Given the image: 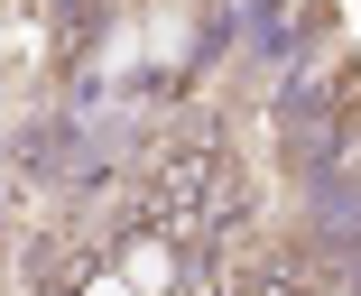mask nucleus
<instances>
[{
  "mask_svg": "<svg viewBox=\"0 0 361 296\" xmlns=\"http://www.w3.org/2000/svg\"><path fill=\"white\" fill-rule=\"evenodd\" d=\"M167 278H176V269H167V250H158V241H149V250H130V269H121V287H130V296H149V287H167Z\"/></svg>",
  "mask_w": 361,
  "mask_h": 296,
  "instance_id": "1",
  "label": "nucleus"
},
{
  "mask_svg": "<svg viewBox=\"0 0 361 296\" xmlns=\"http://www.w3.org/2000/svg\"><path fill=\"white\" fill-rule=\"evenodd\" d=\"M84 296H130V287H121V278H93V287H84Z\"/></svg>",
  "mask_w": 361,
  "mask_h": 296,
  "instance_id": "2",
  "label": "nucleus"
}]
</instances>
